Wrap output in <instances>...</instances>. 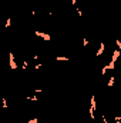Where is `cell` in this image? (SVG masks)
Instances as JSON below:
<instances>
[{
	"label": "cell",
	"mask_w": 121,
	"mask_h": 123,
	"mask_svg": "<svg viewBox=\"0 0 121 123\" xmlns=\"http://www.w3.org/2000/svg\"><path fill=\"white\" fill-rule=\"evenodd\" d=\"M95 109H97V103H95V96H91V99H90V107H88V115H90L91 119H95V115H94Z\"/></svg>",
	"instance_id": "6da1fadb"
},
{
	"label": "cell",
	"mask_w": 121,
	"mask_h": 123,
	"mask_svg": "<svg viewBox=\"0 0 121 123\" xmlns=\"http://www.w3.org/2000/svg\"><path fill=\"white\" fill-rule=\"evenodd\" d=\"M9 66H10L11 70H16L19 67V63L16 62V57H14L13 52H9Z\"/></svg>",
	"instance_id": "7a4b0ae2"
},
{
	"label": "cell",
	"mask_w": 121,
	"mask_h": 123,
	"mask_svg": "<svg viewBox=\"0 0 121 123\" xmlns=\"http://www.w3.org/2000/svg\"><path fill=\"white\" fill-rule=\"evenodd\" d=\"M34 34H36L37 37H40L41 40H44V42H50V40H51V36H50L49 33H44V31L36 30V31H34Z\"/></svg>",
	"instance_id": "3957f363"
},
{
	"label": "cell",
	"mask_w": 121,
	"mask_h": 123,
	"mask_svg": "<svg viewBox=\"0 0 121 123\" xmlns=\"http://www.w3.org/2000/svg\"><path fill=\"white\" fill-rule=\"evenodd\" d=\"M104 52H105V43L104 42H100V47H98V50H97V56H103L104 55Z\"/></svg>",
	"instance_id": "277c9868"
},
{
	"label": "cell",
	"mask_w": 121,
	"mask_h": 123,
	"mask_svg": "<svg viewBox=\"0 0 121 123\" xmlns=\"http://www.w3.org/2000/svg\"><path fill=\"white\" fill-rule=\"evenodd\" d=\"M29 64H30V62H29V60H24L23 63H22V70H23V72H26V70L29 69Z\"/></svg>",
	"instance_id": "5b68a950"
},
{
	"label": "cell",
	"mask_w": 121,
	"mask_h": 123,
	"mask_svg": "<svg viewBox=\"0 0 121 123\" xmlns=\"http://www.w3.org/2000/svg\"><path fill=\"white\" fill-rule=\"evenodd\" d=\"M56 60L57 62H68L70 60V57H67V56H57Z\"/></svg>",
	"instance_id": "8992f818"
},
{
	"label": "cell",
	"mask_w": 121,
	"mask_h": 123,
	"mask_svg": "<svg viewBox=\"0 0 121 123\" xmlns=\"http://www.w3.org/2000/svg\"><path fill=\"white\" fill-rule=\"evenodd\" d=\"M114 83H116V77H114V76H111V77H110V80H108V83H107V86H108V87H113V86H114Z\"/></svg>",
	"instance_id": "52a82bcc"
},
{
	"label": "cell",
	"mask_w": 121,
	"mask_h": 123,
	"mask_svg": "<svg viewBox=\"0 0 121 123\" xmlns=\"http://www.w3.org/2000/svg\"><path fill=\"white\" fill-rule=\"evenodd\" d=\"M1 107H3V109H7V99H6V97L1 99Z\"/></svg>",
	"instance_id": "ba28073f"
},
{
	"label": "cell",
	"mask_w": 121,
	"mask_h": 123,
	"mask_svg": "<svg viewBox=\"0 0 121 123\" xmlns=\"http://www.w3.org/2000/svg\"><path fill=\"white\" fill-rule=\"evenodd\" d=\"M4 26H6V27H10V26H11V19H10V17H7V20H6Z\"/></svg>",
	"instance_id": "9c48e42d"
},
{
	"label": "cell",
	"mask_w": 121,
	"mask_h": 123,
	"mask_svg": "<svg viewBox=\"0 0 121 123\" xmlns=\"http://www.w3.org/2000/svg\"><path fill=\"white\" fill-rule=\"evenodd\" d=\"M40 122V119H37V117H33V119H29V122L27 123H38Z\"/></svg>",
	"instance_id": "30bf717a"
},
{
	"label": "cell",
	"mask_w": 121,
	"mask_h": 123,
	"mask_svg": "<svg viewBox=\"0 0 121 123\" xmlns=\"http://www.w3.org/2000/svg\"><path fill=\"white\" fill-rule=\"evenodd\" d=\"M88 43H90V42H88V39H83V47H87V46H88Z\"/></svg>",
	"instance_id": "8fae6325"
},
{
	"label": "cell",
	"mask_w": 121,
	"mask_h": 123,
	"mask_svg": "<svg viewBox=\"0 0 121 123\" xmlns=\"http://www.w3.org/2000/svg\"><path fill=\"white\" fill-rule=\"evenodd\" d=\"M43 123H47V122H43Z\"/></svg>",
	"instance_id": "7c38bea8"
}]
</instances>
